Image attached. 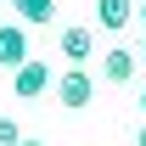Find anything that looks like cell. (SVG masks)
Wrapping results in <instances>:
<instances>
[{
  "mask_svg": "<svg viewBox=\"0 0 146 146\" xmlns=\"http://www.w3.org/2000/svg\"><path fill=\"white\" fill-rule=\"evenodd\" d=\"M11 90H17L23 101L45 96L51 90V68H45V62H17V68H11Z\"/></svg>",
  "mask_w": 146,
  "mask_h": 146,
  "instance_id": "2",
  "label": "cell"
},
{
  "mask_svg": "<svg viewBox=\"0 0 146 146\" xmlns=\"http://www.w3.org/2000/svg\"><path fill=\"white\" fill-rule=\"evenodd\" d=\"M17 146H45V141H34V135H23V141H17Z\"/></svg>",
  "mask_w": 146,
  "mask_h": 146,
  "instance_id": "9",
  "label": "cell"
},
{
  "mask_svg": "<svg viewBox=\"0 0 146 146\" xmlns=\"http://www.w3.org/2000/svg\"><path fill=\"white\" fill-rule=\"evenodd\" d=\"M28 62V28L23 23H0V68Z\"/></svg>",
  "mask_w": 146,
  "mask_h": 146,
  "instance_id": "3",
  "label": "cell"
},
{
  "mask_svg": "<svg viewBox=\"0 0 146 146\" xmlns=\"http://www.w3.org/2000/svg\"><path fill=\"white\" fill-rule=\"evenodd\" d=\"M56 101H62V107H90L96 101V79L84 68H68L62 79H56Z\"/></svg>",
  "mask_w": 146,
  "mask_h": 146,
  "instance_id": "1",
  "label": "cell"
},
{
  "mask_svg": "<svg viewBox=\"0 0 146 146\" xmlns=\"http://www.w3.org/2000/svg\"><path fill=\"white\" fill-rule=\"evenodd\" d=\"M96 23L107 34H124L129 23H135V0H96Z\"/></svg>",
  "mask_w": 146,
  "mask_h": 146,
  "instance_id": "4",
  "label": "cell"
},
{
  "mask_svg": "<svg viewBox=\"0 0 146 146\" xmlns=\"http://www.w3.org/2000/svg\"><path fill=\"white\" fill-rule=\"evenodd\" d=\"M23 141V129H17V118H0V146H17Z\"/></svg>",
  "mask_w": 146,
  "mask_h": 146,
  "instance_id": "8",
  "label": "cell"
},
{
  "mask_svg": "<svg viewBox=\"0 0 146 146\" xmlns=\"http://www.w3.org/2000/svg\"><path fill=\"white\" fill-rule=\"evenodd\" d=\"M62 56H68V62H90L96 56V28H84V23L62 28Z\"/></svg>",
  "mask_w": 146,
  "mask_h": 146,
  "instance_id": "5",
  "label": "cell"
},
{
  "mask_svg": "<svg viewBox=\"0 0 146 146\" xmlns=\"http://www.w3.org/2000/svg\"><path fill=\"white\" fill-rule=\"evenodd\" d=\"M11 11L23 23H51L56 17V0H11Z\"/></svg>",
  "mask_w": 146,
  "mask_h": 146,
  "instance_id": "7",
  "label": "cell"
},
{
  "mask_svg": "<svg viewBox=\"0 0 146 146\" xmlns=\"http://www.w3.org/2000/svg\"><path fill=\"white\" fill-rule=\"evenodd\" d=\"M141 112H146V90H141Z\"/></svg>",
  "mask_w": 146,
  "mask_h": 146,
  "instance_id": "13",
  "label": "cell"
},
{
  "mask_svg": "<svg viewBox=\"0 0 146 146\" xmlns=\"http://www.w3.org/2000/svg\"><path fill=\"white\" fill-rule=\"evenodd\" d=\"M135 146H146V124H141V135H135Z\"/></svg>",
  "mask_w": 146,
  "mask_h": 146,
  "instance_id": "10",
  "label": "cell"
},
{
  "mask_svg": "<svg viewBox=\"0 0 146 146\" xmlns=\"http://www.w3.org/2000/svg\"><path fill=\"white\" fill-rule=\"evenodd\" d=\"M135 62H141L135 51H124V45H112V51L101 56V79H107V84H129V79H135Z\"/></svg>",
  "mask_w": 146,
  "mask_h": 146,
  "instance_id": "6",
  "label": "cell"
},
{
  "mask_svg": "<svg viewBox=\"0 0 146 146\" xmlns=\"http://www.w3.org/2000/svg\"><path fill=\"white\" fill-rule=\"evenodd\" d=\"M141 62H146V39H141Z\"/></svg>",
  "mask_w": 146,
  "mask_h": 146,
  "instance_id": "12",
  "label": "cell"
},
{
  "mask_svg": "<svg viewBox=\"0 0 146 146\" xmlns=\"http://www.w3.org/2000/svg\"><path fill=\"white\" fill-rule=\"evenodd\" d=\"M141 23H146V0H141Z\"/></svg>",
  "mask_w": 146,
  "mask_h": 146,
  "instance_id": "11",
  "label": "cell"
}]
</instances>
